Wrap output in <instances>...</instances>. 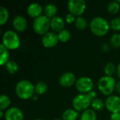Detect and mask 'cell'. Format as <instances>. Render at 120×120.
Here are the masks:
<instances>
[{
	"instance_id": "obj_1",
	"label": "cell",
	"mask_w": 120,
	"mask_h": 120,
	"mask_svg": "<svg viewBox=\"0 0 120 120\" xmlns=\"http://www.w3.org/2000/svg\"><path fill=\"white\" fill-rule=\"evenodd\" d=\"M15 91L18 98L27 100L32 98L35 92L34 86L28 79H21L17 82L15 86Z\"/></svg>"
},
{
	"instance_id": "obj_2",
	"label": "cell",
	"mask_w": 120,
	"mask_h": 120,
	"mask_svg": "<svg viewBox=\"0 0 120 120\" xmlns=\"http://www.w3.org/2000/svg\"><path fill=\"white\" fill-rule=\"evenodd\" d=\"M90 30L96 36L102 37L105 35L110 30V22L103 17H94L90 22Z\"/></svg>"
},
{
	"instance_id": "obj_3",
	"label": "cell",
	"mask_w": 120,
	"mask_h": 120,
	"mask_svg": "<svg viewBox=\"0 0 120 120\" xmlns=\"http://www.w3.org/2000/svg\"><path fill=\"white\" fill-rule=\"evenodd\" d=\"M8 50L17 49L20 46V39L16 32L8 30L2 35V43Z\"/></svg>"
},
{
	"instance_id": "obj_4",
	"label": "cell",
	"mask_w": 120,
	"mask_h": 120,
	"mask_svg": "<svg viewBox=\"0 0 120 120\" xmlns=\"http://www.w3.org/2000/svg\"><path fill=\"white\" fill-rule=\"evenodd\" d=\"M116 81L112 76L104 75L98 81V89L103 94L110 96L115 89Z\"/></svg>"
},
{
	"instance_id": "obj_5",
	"label": "cell",
	"mask_w": 120,
	"mask_h": 120,
	"mask_svg": "<svg viewBox=\"0 0 120 120\" xmlns=\"http://www.w3.org/2000/svg\"><path fill=\"white\" fill-rule=\"evenodd\" d=\"M50 27L51 19L46 17L44 14L34 18L32 22V28L37 34L43 36L49 32V29Z\"/></svg>"
},
{
	"instance_id": "obj_6",
	"label": "cell",
	"mask_w": 120,
	"mask_h": 120,
	"mask_svg": "<svg viewBox=\"0 0 120 120\" xmlns=\"http://www.w3.org/2000/svg\"><path fill=\"white\" fill-rule=\"evenodd\" d=\"M91 103V100L86 94H79L76 95L72 102L73 109L77 112L84 111L89 109Z\"/></svg>"
},
{
	"instance_id": "obj_7",
	"label": "cell",
	"mask_w": 120,
	"mask_h": 120,
	"mask_svg": "<svg viewBox=\"0 0 120 120\" xmlns=\"http://www.w3.org/2000/svg\"><path fill=\"white\" fill-rule=\"evenodd\" d=\"M75 87L81 94H88L94 89V82L90 77L82 76L77 79Z\"/></svg>"
},
{
	"instance_id": "obj_8",
	"label": "cell",
	"mask_w": 120,
	"mask_h": 120,
	"mask_svg": "<svg viewBox=\"0 0 120 120\" xmlns=\"http://www.w3.org/2000/svg\"><path fill=\"white\" fill-rule=\"evenodd\" d=\"M67 6L70 13L77 16H81L86 10V4L84 0H69Z\"/></svg>"
},
{
	"instance_id": "obj_9",
	"label": "cell",
	"mask_w": 120,
	"mask_h": 120,
	"mask_svg": "<svg viewBox=\"0 0 120 120\" xmlns=\"http://www.w3.org/2000/svg\"><path fill=\"white\" fill-rule=\"evenodd\" d=\"M105 108L112 113L120 112V96L117 95L109 96L105 101Z\"/></svg>"
},
{
	"instance_id": "obj_10",
	"label": "cell",
	"mask_w": 120,
	"mask_h": 120,
	"mask_svg": "<svg viewBox=\"0 0 120 120\" xmlns=\"http://www.w3.org/2000/svg\"><path fill=\"white\" fill-rule=\"evenodd\" d=\"M59 39L58 34L54 32H48L41 37V44L46 48H52L57 45Z\"/></svg>"
},
{
	"instance_id": "obj_11",
	"label": "cell",
	"mask_w": 120,
	"mask_h": 120,
	"mask_svg": "<svg viewBox=\"0 0 120 120\" xmlns=\"http://www.w3.org/2000/svg\"><path fill=\"white\" fill-rule=\"evenodd\" d=\"M23 117L22 111L18 107L8 108L5 112V120H23Z\"/></svg>"
},
{
	"instance_id": "obj_12",
	"label": "cell",
	"mask_w": 120,
	"mask_h": 120,
	"mask_svg": "<svg viewBox=\"0 0 120 120\" xmlns=\"http://www.w3.org/2000/svg\"><path fill=\"white\" fill-rule=\"evenodd\" d=\"M76 76L72 72H64L59 78V84L64 87H69L72 86L76 82Z\"/></svg>"
},
{
	"instance_id": "obj_13",
	"label": "cell",
	"mask_w": 120,
	"mask_h": 120,
	"mask_svg": "<svg viewBox=\"0 0 120 120\" xmlns=\"http://www.w3.org/2000/svg\"><path fill=\"white\" fill-rule=\"evenodd\" d=\"M12 25L15 30L18 32H23L26 30L27 26V19L23 15H17L13 18Z\"/></svg>"
},
{
	"instance_id": "obj_14",
	"label": "cell",
	"mask_w": 120,
	"mask_h": 120,
	"mask_svg": "<svg viewBox=\"0 0 120 120\" xmlns=\"http://www.w3.org/2000/svg\"><path fill=\"white\" fill-rule=\"evenodd\" d=\"M44 11V8L42 6L37 2H32L27 7V13L32 18H37L41 15H42V12Z\"/></svg>"
},
{
	"instance_id": "obj_15",
	"label": "cell",
	"mask_w": 120,
	"mask_h": 120,
	"mask_svg": "<svg viewBox=\"0 0 120 120\" xmlns=\"http://www.w3.org/2000/svg\"><path fill=\"white\" fill-rule=\"evenodd\" d=\"M65 20L60 15H56L51 18V28L54 32L58 33L65 27Z\"/></svg>"
},
{
	"instance_id": "obj_16",
	"label": "cell",
	"mask_w": 120,
	"mask_h": 120,
	"mask_svg": "<svg viewBox=\"0 0 120 120\" xmlns=\"http://www.w3.org/2000/svg\"><path fill=\"white\" fill-rule=\"evenodd\" d=\"M57 11H58L57 6L53 3H48L44 6V15L50 19L56 15Z\"/></svg>"
},
{
	"instance_id": "obj_17",
	"label": "cell",
	"mask_w": 120,
	"mask_h": 120,
	"mask_svg": "<svg viewBox=\"0 0 120 120\" xmlns=\"http://www.w3.org/2000/svg\"><path fill=\"white\" fill-rule=\"evenodd\" d=\"M79 116V113L77 110L72 108H68L64 110L62 114V120H77Z\"/></svg>"
},
{
	"instance_id": "obj_18",
	"label": "cell",
	"mask_w": 120,
	"mask_h": 120,
	"mask_svg": "<svg viewBox=\"0 0 120 120\" xmlns=\"http://www.w3.org/2000/svg\"><path fill=\"white\" fill-rule=\"evenodd\" d=\"M9 60V51L2 44H0V64L6 65Z\"/></svg>"
},
{
	"instance_id": "obj_19",
	"label": "cell",
	"mask_w": 120,
	"mask_h": 120,
	"mask_svg": "<svg viewBox=\"0 0 120 120\" xmlns=\"http://www.w3.org/2000/svg\"><path fill=\"white\" fill-rule=\"evenodd\" d=\"M79 120H97V115L93 109H87L82 112Z\"/></svg>"
},
{
	"instance_id": "obj_20",
	"label": "cell",
	"mask_w": 120,
	"mask_h": 120,
	"mask_svg": "<svg viewBox=\"0 0 120 120\" xmlns=\"http://www.w3.org/2000/svg\"><path fill=\"white\" fill-rule=\"evenodd\" d=\"M91 106L92 107V109L94 110L101 111L105 107V102L101 98H96L91 101Z\"/></svg>"
},
{
	"instance_id": "obj_21",
	"label": "cell",
	"mask_w": 120,
	"mask_h": 120,
	"mask_svg": "<svg viewBox=\"0 0 120 120\" xmlns=\"http://www.w3.org/2000/svg\"><path fill=\"white\" fill-rule=\"evenodd\" d=\"M34 90H35V93L38 95L44 94L48 90V85L46 82L43 81L38 82L34 85Z\"/></svg>"
},
{
	"instance_id": "obj_22",
	"label": "cell",
	"mask_w": 120,
	"mask_h": 120,
	"mask_svg": "<svg viewBox=\"0 0 120 120\" xmlns=\"http://www.w3.org/2000/svg\"><path fill=\"white\" fill-rule=\"evenodd\" d=\"M11 98L6 94H1L0 96V110H4L7 109L11 105Z\"/></svg>"
},
{
	"instance_id": "obj_23",
	"label": "cell",
	"mask_w": 120,
	"mask_h": 120,
	"mask_svg": "<svg viewBox=\"0 0 120 120\" xmlns=\"http://www.w3.org/2000/svg\"><path fill=\"white\" fill-rule=\"evenodd\" d=\"M120 8V3L117 1H111L107 5V10L110 13L115 14L118 13Z\"/></svg>"
},
{
	"instance_id": "obj_24",
	"label": "cell",
	"mask_w": 120,
	"mask_h": 120,
	"mask_svg": "<svg viewBox=\"0 0 120 120\" xmlns=\"http://www.w3.org/2000/svg\"><path fill=\"white\" fill-rule=\"evenodd\" d=\"M75 25L76 27L79 30H84L86 28L88 25V22L86 18L84 17L81 16H77L76 17L75 21Z\"/></svg>"
},
{
	"instance_id": "obj_25",
	"label": "cell",
	"mask_w": 120,
	"mask_h": 120,
	"mask_svg": "<svg viewBox=\"0 0 120 120\" xmlns=\"http://www.w3.org/2000/svg\"><path fill=\"white\" fill-rule=\"evenodd\" d=\"M57 34H58L59 41H61V42H67L71 38V33L67 29H63V30L59 32Z\"/></svg>"
},
{
	"instance_id": "obj_26",
	"label": "cell",
	"mask_w": 120,
	"mask_h": 120,
	"mask_svg": "<svg viewBox=\"0 0 120 120\" xmlns=\"http://www.w3.org/2000/svg\"><path fill=\"white\" fill-rule=\"evenodd\" d=\"M9 18V12L8 9L4 6H0V25H2L5 24Z\"/></svg>"
},
{
	"instance_id": "obj_27",
	"label": "cell",
	"mask_w": 120,
	"mask_h": 120,
	"mask_svg": "<svg viewBox=\"0 0 120 120\" xmlns=\"http://www.w3.org/2000/svg\"><path fill=\"white\" fill-rule=\"evenodd\" d=\"M5 65L6 70L10 74H15L18 70V64L13 60H9Z\"/></svg>"
},
{
	"instance_id": "obj_28",
	"label": "cell",
	"mask_w": 120,
	"mask_h": 120,
	"mask_svg": "<svg viewBox=\"0 0 120 120\" xmlns=\"http://www.w3.org/2000/svg\"><path fill=\"white\" fill-rule=\"evenodd\" d=\"M117 70V67L112 62H108L104 66V73L107 76H112L115 72Z\"/></svg>"
},
{
	"instance_id": "obj_29",
	"label": "cell",
	"mask_w": 120,
	"mask_h": 120,
	"mask_svg": "<svg viewBox=\"0 0 120 120\" xmlns=\"http://www.w3.org/2000/svg\"><path fill=\"white\" fill-rule=\"evenodd\" d=\"M110 44L115 48L120 47V33H115L113 34L110 39Z\"/></svg>"
},
{
	"instance_id": "obj_30",
	"label": "cell",
	"mask_w": 120,
	"mask_h": 120,
	"mask_svg": "<svg viewBox=\"0 0 120 120\" xmlns=\"http://www.w3.org/2000/svg\"><path fill=\"white\" fill-rule=\"evenodd\" d=\"M110 26L114 30L120 31V17H115L110 22Z\"/></svg>"
},
{
	"instance_id": "obj_31",
	"label": "cell",
	"mask_w": 120,
	"mask_h": 120,
	"mask_svg": "<svg viewBox=\"0 0 120 120\" xmlns=\"http://www.w3.org/2000/svg\"><path fill=\"white\" fill-rule=\"evenodd\" d=\"M75 15H73L72 13H68L65 15V21L68 23V24H71L72 22H75Z\"/></svg>"
},
{
	"instance_id": "obj_32",
	"label": "cell",
	"mask_w": 120,
	"mask_h": 120,
	"mask_svg": "<svg viewBox=\"0 0 120 120\" xmlns=\"http://www.w3.org/2000/svg\"><path fill=\"white\" fill-rule=\"evenodd\" d=\"M86 94L88 95V96L90 98V99H91V101L97 98V93H96V91L92 90V91H91L90 92H89V93Z\"/></svg>"
},
{
	"instance_id": "obj_33",
	"label": "cell",
	"mask_w": 120,
	"mask_h": 120,
	"mask_svg": "<svg viewBox=\"0 0 120 120\" xmlns=\"http://www.w3.org/2000/svg\"><path fill=\"white\" fill-rule=\"evenodd\" d=\"M110 120H120V112L111 113Z\"/></svg>"
},
{
	"instance_id": "obj_34",
	"label": "cell",
	"mask_w": 120,
	"mask_h": 120,
	"mask_svg": "<svg viewBox=\"0 0 120 120\" xmlns=\"http://www.w3.org/2000/svg\"><path fill=\"white\" fill-rule=\"evenodd\" d=\"M101 49L104 52H108L110 50V46L107 43H104L101 45Z\"/></svg>"
},
{
	"instance_id": "obj_35",
	"label": "cell",
	"mask_w": 120,
	"mask_h": 120,
	"mask_svg": "<svg viewBox=\"0 0 120 120\" xmlns=\"http://www.w3.org/2000/svg\"><path fill=\"white\" fill-rule=\"evenodd\" d=\"M115 90L117 91V92L120 95V79L116 82V85H115Z\"/></svg>"
},
{
	"instance_id": "obj_36",
	"label": "cell",
	"mask_w": 120,
	"mask_h": 120,
	"mask_svg": "<svg viewBox=\"0 0 120 120\" xmlns=\"http://www.w3.org/2000/svg\"><path fill=\"white\" fill-rule=\"evenodd\" d=\"M116 72H117V75L118 77L120 78V63L117 65V70H116Z\"/></svg>"
},
{
	"instance_id": "obj_37",
	"label": "cell",
	"mask_w": 120,
	"mask_h": 120,
	"mask_svg": "<svg viewBox=\"0 0 120 120\" xmlns=\"http://www.w3.org/2000/svg\"><path fill=\"white\" fill-rule=\"evenodd\" d=\"M4 116H5V112H4L3 110H0V117L1 118H3Z\"/></svg>"
},
{
	"instance_id": "obj_38",
	"label": "cell",
	"mask_w": 120,
	"mask_h": 120,
	"mask_svg": "<svg viewBox=\"0 0 120 120\" xmlns=\"http://www.w3.org/2000/svg\"><path fill=\"white\" fill-rule=\"evenodd\" d=\"M32 99H33V101H36L37 99V96H35V95H34L33 96H32Z\"/></svg>"
},
{
	"instance_id": "obj_39",
	"label": "cell",
	"mask_w": 120,
	"mask_h": 120,
	"mask_svg": "<svg viewBox=\"0 0 120 120\" xmlns=\"http://www.w3.org/2000/svg\"><path fill=\"white\" fill-rule=\"evenodd\" d=\"M52 120H62V119L58 118V117H55V118H53Z\"/></svg>"
},
{
	"instance_id": "obj_40",
	"label": "cell",
	"mask_w": 120,
	"mask_h": 120,
	"mask_svg": "<svg viewBox=\"0 0 120 120\" xmlns=\"http://www.w3.org/2000/svg\"><path fill=\"white\" fill-rule=\"evenodd\" d=\"M34 120H44V119H42V118H37V119H35Z\"/></svg>"
},
{
	"instance_id": "obj_41",
	"label": "cell",
	"mask_w": 120,
	"mask_h": 120,
	"mask_svg": "<svg viewBox=\"0 0 120 120\" xmlns=\"http://www.w3.org/2000/svg\"><path fill=\"white\" fill-rule=\"evenodd\" d=\"M117 1H118V2L120 4V0H117Z\"/></svg>"
}]
</instances>
